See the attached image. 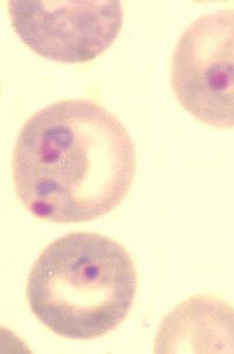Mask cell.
I'll use <instances>...</instances> for the list:
<instances>
[{
  "label": "cell",
  "instance_id": "1",
  "mask_svg": "<svg viewBox=\"0 0 234 354\" xmlns=\"http://www.w3.org/2000/svg\"><path fill=\"white\" fill-rule=\"evenodd\" d=\"M136 167L122 121L96 101L70 99L26 120L12 155V181L35 218L85 223L119 208Z\"/></svg>",
  "mask_w": 234,
  "mask_h": 354
},
{
  "label": "cell",
  "instance_id": "2",
  "mask_svg": "<svg viewBox=\"0 0 234 354\" xmlns=\"http://www.w3.org/2000/svg\"><path fill=\"white\" fill-rule=\"evenodd\" d=\"M137 286L134 259L122 244L79 231L59 237L39 254L27 279V303L55 335L90 340L126 320Z\"/></svg>",
  "mask_w": 234,
  "mask_h": 354
},
{
  "label": "cell",
  "instance_id": "3",
  "mask_svg": "<svg viewBox=\"0 0 234 354\" xmlns=\"http://www.w3.org/2000/svg\"><path fill=\"white\" fill-rule=\"evenodd\" d=\"M170 84L195 119L234 129V8L206 13L185 28L173 50Z\"/></svg>",
  "mask_w": 234,
  "mask_h": 354
},
{
  "label": "cell",
  "instance_id": "4",
  "mask_svg": "<svg viewBox=\"0 0 234 354\" xmlns=\"http://www.w3.org/2000/svg\"><path fill=\"white\" fill-rule=\"evenodd\" d=\"M12 28L32 52L61 64L99 58L122 30L121 1H8Z\"/></svg>",
  "mask_w": 234,
  "mask_h": 354
},
{
  "label": "cell",
  "instance_id": "5",
  "mask_svg": "<svg viewBox=\"0 0 234 354\" xmlns=\"http://www.w3.org/2000/svg\"><path fill=\"white\" fill-rule=\"evenodd\" d=\"M155 346L157 353H234V308L215 297L188 298L162 322Z\"/></svg>",
  "mask_w": 234,
  "mask_h": 354
}]
</instances>
